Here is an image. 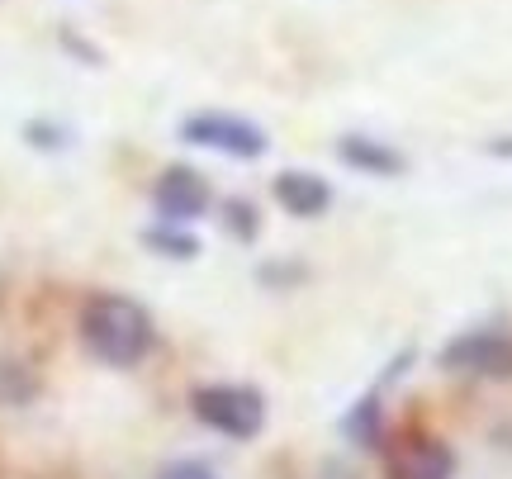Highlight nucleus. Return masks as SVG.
Listing matches in <instances>:
<instances>
[{
    "label": "nucleus",
    "instance_id": "obj_1",
    "mask_svg": "<svg viewBox=\"0 0 512 479\" xmlns=\"http://www.w3.org/2000/svg\"><path fill=\"white\" fill-rule=\"evenodd\" d=\"M81 342L95 361L128 370L152 351V314L128 295H91L81 309Z\"/></svg>",
    "mask_w": 512,
    "mask_h": 479
},
{
    "label": "nucleus",
    "instance_id": "obj_2",
    "mask_svg": "<svg viewBox=\"0 0 512 479\" xmlns=\"http://www.w3.org/2000/svg\"><path fill=\"white\" fill-rule=\"evenodd\" d=\"M190 413L233 442H247L266 423V399L252 385H200L190 394Z\"/></svg>",
    "mask_w": 512,
    "mask_h": 479
},
{
    "label": "nucleus",
    "instance_id": "obj_3",
    "mask_svg": "<svg viewBox=\"0 0 512 479\" xmlns=\"http://www.w3.org/2000/svg\"><path fill=\"white\" fill-rule=\"evenodd\" d=\"M181 133L195 143V148L223 152V157H238V162L266 157V133L256 129L252 119H242V114H223V110L190 114V119L181 124Z\"/></svg>",
    "mask_w": 512,
    "mask_h": 479
},
{
    "label": "nucleus",
    "instance_id": "obj_4",
    "mask_svg": "<svg viewBox=\"0 0 512 479\" xmlns=\"http://www.w3.org/2000/svg\"><path fill=\"white\" fill-rule=\"evenodd\" d=\"M446 370H465V375H489V380H508L512 375V337L498 328H479L456 337L441 351Z\"/></svg>",
    "mask_w": 512,
    "mask_h": 479
},
{
    "label": "nucleus",
    "instance_id": "obj_5",
    "mask_svg": "<svg viewBox=\"0 0 512 479\" xmlns=\"http://www.w3.org/2000/svg\"><path fill=\"white\" fill-rule=\"evenodd\" d=\"M152 204H157V214L166 223H190L214 204V195H209V181L195 166H166L157 185H152Z\"/></svg>",
    "mask_w": 512,
    "mask_h": 479
},
{
    "label": "nucleus",
    "instance_id": "obj_6",
    "mask_svg": "<svg viewBox=\"0 0 512 479\" xmlns=\"http://www.w3.org/2000/svg\"><path fill=\"white\" fill-rule=\"evenodd\" d=\"M384 475L389 479H451L456 475V456L437 437H408V442L394 446Z\"/></svg>",
    "mask_w": 512,
    "mask_h": 479
},
{
    "label": "nucleus",
    "instance_id": "obj_7",
    "mask_svg": "<svg viewBox=\"0 0 512 479\" xmlns=\"http://www.w3.org/2000/svg\"><path fill=\"white\" fill-rule=\"evenodd\" d=\"M271 195L294 219H318V214H328L332 185L323 176H313V171H280L271 181Z\"/></svg>",
    "mask_w": 512,
    "mask_h": 479
},
{
    "label": "nucleus",
    "instance_id": "obj_8",
    "mask_svg": "<svg viewBox=\"0 0 512 479\" xmlns=\"http://www.w3.org/2000/svg\"><path fill=\"white\" fill-rule=\"evenodd\" d=\"M337 157L356 171H370V176H403V152L380 143V138H366V133H347L342 143H337Z\"/></svg>",
    "mask_w": 512,
    "mask_h": 479
},
{
    "label": "nucleus",
    "instance_id": "obj_9",
    "mask_svg": "<svg viewBox=\"0 0 512 479\" xmlns=\"http://www.w3.org/2000/svg\"><path fill=\"white\" fill-rule=\"evenodd\" d=\"M147 247H152V252H162V257H176V261H190L195 252H200V242H195V233H185L181 223H166V228H152V233H147Z\"/></svg>",
    "mask_w": 512,
    "mask_h": 479
},
{
    "label": "nucleus",
    "instance_id": "obj_10",
    "mask_svg": "<svg viewBox=\"0 0 512 479\" xmlns=\"http://www.w3.org/2000/svg\"><path fill=\"white\" fill-rule=\"evenodd\" d=\"M347 432L361 446H380V404H375V394L356 404V413L347 418Z\"/></svg>",
    "mask_w": 512,
    "mask_h": 479
},
{
    "label": "nucleus",
    "instance_id": "obj_11",
    "mask_svg": "<svg viewBox=\"0 0 512 479\" xmlns=\"http://www.w3.org/2000/svg\"><path fill=\"white\" fill-rule=\"evenodd\" d=\"M223 219H228V228H233L238 238H256V214L247 200H228L223 204Z\"/></svg>",
    "mask_w": 512,
    "mask_h": 479
},
{
    "label": "nucleus",
    "instance_id": "obj_12",
    "mask_svg": "<svg viewBox=\"0 0 512 479\" xmlns=\"http://www.w3.org/2000/svg\"><path fill=\"white\" fill-rule=\"evenodd\" d=\"M157 479H214V470L204 461H176V465H166Z\"/></svg>",
    "mask_w": 512,
    "mask_h": 479
},
{
    "label": "nucleus",
    "instance_id": "obj_13",
    "mask_svg": "<svg viewBox=\"0 0 512 479\" xmlns=\"http://www.w3.org/2000/svg\"><path fill=\"white\" fill-rule=\"evenodd\" d=\"M489 152H512V138L508 143H489Z\"/></svg>",
    "mask_w": 512,
    "mask_h": 479
}]
</instances>
